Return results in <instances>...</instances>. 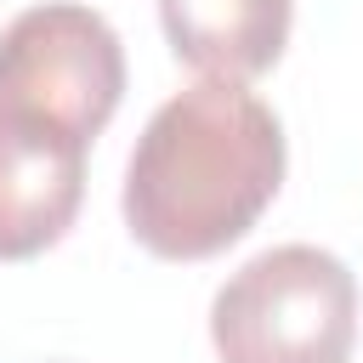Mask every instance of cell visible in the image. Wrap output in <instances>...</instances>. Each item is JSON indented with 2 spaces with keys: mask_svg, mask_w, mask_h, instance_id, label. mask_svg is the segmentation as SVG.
<instances>
[{
  "mask_svg": "<svg viewBox=\"0 0 363 363\" xmlns=\"http://www.w3.org/2000/svg\"><path fill=\"white\" fill-rule=\"evenodd\" d=\"M85 153L79 142L0 119V261H28L51 250L85 204Z\"/></svg>",
  "mask_w": 363,
  "mask_h": 363,
  "instance_id": "cell-4",
  "label": "cell"
},
{
  "mask_svg": "<svg viewBox=\"0 0 363 363\" xmlns=\"http://www.w3.org/2000/svg\"><path fill=\"white\" fill-rule=\"evenodd\" d=\"M159 28L176 62L204 79H261L295 28V0H159Z\"/></svg>",
  "mask_w": 363,
  "mask_h": 363,
  "instance_id": "cell-5",
  "label": "cell"
},
{
  "mask_svg": "<svg viewBox=\"0 0 363 363\" xmlns=\"http://www.w3.org/2000/svg\"><path fill=\"white\" fill-rule=\"evenodd\" d=\"M278 113L227 79H199L153 108L125 164V227L159 261H210L238 244L284 187Z\"/></svg>",
  "mask_w": 363,
  "mask_h": 363,
  "instance_id": "cell-1",
  "label": "cell"
},
{
  "mask_svg": "<svg viewBox=\"0 0 363 363\" xmlns=\"http://www.w3.org/2000/svg\"><path fill=\"white\" fill-rule=\"evenodd\" d=\"M357 340V278L335 250L272 244L210 301L221 363H346Z\"/></svg>",
  "mask_w": 363,
  "mask_h": 363,
  "instance_id": "cell-2",
  "label": "cell"
},
{
  "mask_svg": "<svg viewBox=\"0 0 363 363\" xmlns=\"http://www.w3.org/2000/svg\"><path fill=\"white\" fill-rule=\"evenodd\" d=\"M125 96V45L79 0H45L0 28V119L91 147Z\"/></svg>",
  "mask_w": 363,
  "mask_h": 363,
  "instance_id": "cell-3",
  "label": "cell"
}]
</instances>
